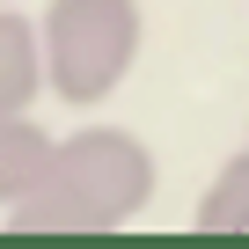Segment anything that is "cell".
Masks as SVG:
<instances>
[{"instance_id":"1","label":"cell","mask_w":249,"mask_h":249,"mask_svg":"<svg viewBox=\"0 0 249 249\" xmlns=\"http://www.w3.org/2000/svg\"><path fill=\"white\" fill-rule=\"evenodd\" d=\"M154 147L124 124H81L52 147L37 191L8 213L15 234H117L154 205Z\"/></svg>"},{"instance_id":"2","label":"cell","mask_w":249,"mask_h":249,"mask_svg":"<svg viewBox=\"0 0 249 249\" xmlns=\"http://www.w3.org/2000/svg\"><path fill=\"white\" fill-rule=\"evenodd\" d=\"M37 37H44V88L73 110H95L132 81L147 15L140 0H44Z\"/></svg>"},{"instance_id":"3","label":"cell","mask_w":249,"mask_h":249,"mask_svg":"<svg viewBox=\"0 0 249 249\" xmlns=\"http://www.w3.org/2000/svg\"><path fill=\"white\" fill-rule=\"evenodd\" d=\"M44 88V37H37V15H22V0H0V117L30 110Z\"/></svg>"},{"instance_id":"4","label":"cell","mask_w":249,"mask_h":249,"mask_svg":"<svg viewBox=\"0 0 249 249\" xmlns=\"http://www.w3.org/2000/svg\"><path fill=\"white\" fill-rule=\"evenodd\" d=\"M52 132L30 117V110H15V117H0V213H15L30 191H37V176L52 169Z\"/></svg>"},{"instance_id":"5","label":"cell","mask_w":249,"mask_h":249,"mask_svg":"<svg viewBox=\"0 0 249 249\" xmlns=\"http://www.w3.org/2000/svg\"><path fill=\"white\" fill-rule=\"evenodd\" d=\"M191 227H198V234H249V147L227 154V169L205 183Z\"/></svg>"}]
</instances>
